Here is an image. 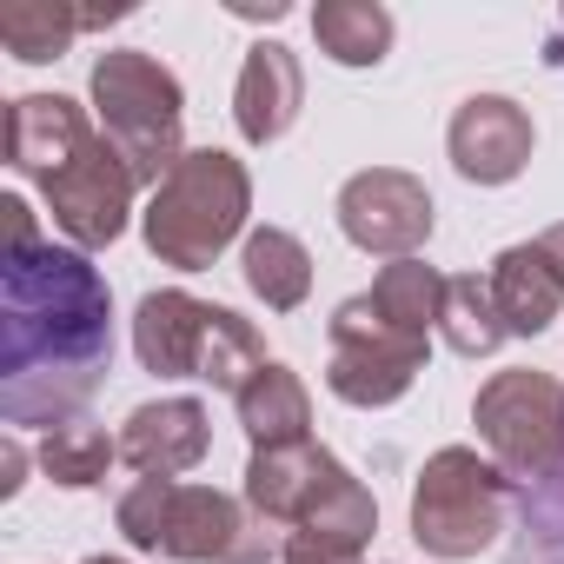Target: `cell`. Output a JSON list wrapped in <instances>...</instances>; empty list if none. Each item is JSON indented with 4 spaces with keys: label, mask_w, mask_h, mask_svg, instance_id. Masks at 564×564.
<instances>
[{
    "label": "cell",
    "mask_w": 564,
    "mask_h": 564,
    "mask_svg": "<svg viewBox=\"0 0 564 564\" xmlns=\"http://www.w3.org/2000/svg\"><path fill=\"white\" fill-rule=\"evenodd\" d=\"M113 372V293L80 246L28 239L0 252V419L14 432L87 419Z\"/></svg>",
    "instance_id": "cell-1"
},
{
    "label": "cell",
    "mask_w": 564,
    "mask_h": 564,
    "mask_svg": "<svg viewBox=\"0 0 564 564\" xmlns=\"http://www.w3.org/2000/svg\"><path fill=\"white\" fill-rule=\"evenodd\" d=\"M94 113L107 127V140L120 147V160L133 166L140 186H160L186 147H180V127H186V94L173 80V67H160L153 54L140 47H107L94 61Z\"/></svg>",
    "instance_id": "cell-4"
},
{
    "label": "cell",
    "mask_w": 564,
    "mask_h": 564,
    "mask_svg": "<svg viewBox=\"0 0 564 564\" xmlns=\"http://www.w3.org/2000/svg\"><path fill=\"white\" fill-rule=\"evenodd\" d=\"M531 147H538V127L511 94H471V100H458V113L445 127V153H452L458 180H471V186L518 180L531 166Z\"/></svg>",
    "instance_id": "cell-10"
},
{
    "label": "cell",
    "mask_w": 564,
    "mask_h": 564,
    "mask_svg": "<svg viewBox=\"0 0 564 564\" xmlns=\"http://www.w3.org/2000/svg\"><path fill=\"white\" fill-rule=\"evenodd\" d=\"M300 531H313V538H326V544H339V551H366L372 531H379V505H372V491H366L352 471H339Z\"/></svg>",
    "instance_id": "cell-24"
},
{
    "label": "cell",
    "mask_w": 564,
    "mask_h": 564,
    "mask_svg": "<svg viewBox=\"0 0 564 564\" xmlns=\"http://www.w3.org/2000/svg\"><path fill=\"white\" fill-rule=\"evenodd\" d=\"M133 8L113 0V8H67V0H8L0 8V47L28 67H47L61 61L87 28H107V21H127Z\"/></svg>",
    "instance_id": "cell-16"
},
{
    "label": "cell",
    "mask_w": 564,
    "mask_h": 564,
    "mask_svg": "<svg viewBox=\"0 0 564 564\" xmlns=\"http://www.w3.org/2000/svg\"><path fill=\"white\" fill-rule=\"evenodd\" d=\"M239 425L252 438V452H272V445H306L313 438V399L300 386V372L286 366H265L246 392H239Z\"/></svg>",
    "instance_id": "cell-18"
},
{
    "label": "cell",
    "mask_w": 564,
    "mask_h": 564,
    "mask_svg": "<svg viewBox=\"0 0 564 564\" xmlns=\"http://www.w3.org/2000/svg\"><path fill=\"white\" fill-rule=\"evenodd\" d=\"M206 445H213V425L199 399H147L120 425V458L140 478H180L206 458Z\"/></svg>",
    "instance_id": "cell-12"
},
{
    "label": "cell",
    "mask_w": 564,
    "mask_h": 564,
    "mask_svg": "<svg viewBox=\"0 0 564 564\" xmlns=\"http://www.w3.org/2000/svg\"><path fill=\"white\" fill-rule=\"evenodd\" d=\"M239 21H286V0H226Z\"/></svg>",
    "instance_id": "cell-27"
},
{
    "label": "cell",
    "mask_w": 564,
    "mask_h": 564,
    "mask_svg": "<svg viewBox=\"0 0 564 564\" xmlns=\"http://www.w3.org/2000/svg\"><path fill=\"white\" fill-rule=\"evenodd\" d=\"M425 372V333H405L392 326L372 293L346 300L333 313V366H326V386L346 399V405H392L412 392V379Z\"/></svg>",
    "instance_id": "cell-7"
},
{
    "label": "cell",
    "mask_w": 564,
    "mask_h": 564,
    "mask_svg": "<svg viewBox=\"0 0 564 564\" xmlns=\"http://www.w3.org/2000/svg\"><path fill=\"white\" fill-rule=\"evenodd\" d=\"M87 564H127V557H87Z\"/></svg>",
    "instance_id": "cell-29"
},
{
    "label": "cell",
    "mask_w": 564,
    "mask_h": 564,
    "mask_svg": "<svg viewBox=\"0 0 564 564\" xmlns=\"http://www.w3.org/2000/svg\"><path fill=\"white\" fill-rule=\"evenodd\" d=\"M339 471H346V465H339L326 445H313V438H306V445L252 452V465H246V505H252L265 524H293V531H300Z\"/></svg>",
    "instance_id": "cell-11"
},
{
    "label": "cell",
    "mask_w": 564,
    "mask_h": 564,
    "mask_svg": "<svg viewBox=\"0 0 564 564\" xmlns=\"http://www.w3.org/2000/svg\"><path fill=\"white\" fill-rule=\"evenodd\" d=\"M538 252H544V259H551V272L564 279V226H544V232H538Z\"/></svg>",
    "instance_id": "cell-28"
},
{
    "label": "cell",
    "mask_w": 564,
    "mask_h": 564,
    "mask_svg": "<svg viewBox=\"0 0 564 564\" xmlns=\"http://www.w3.org/2000/svg\"><path fill=\"white\" fill-rule=\"evenodd\" d=\"M206 333H213V306L166 286V293H147L133 306V352L147 372L160 379H199V359H206Z\"/></svg>",
    "instance_id": "cell-15"
},
{
    "label": "cell",
    "mask_w": 564,
    "mask_h": 564,
    "mask_svg": "<svg viewBox=\"0 0 564 564\" xmlns=\"http://www.w3.org/2000/svg\"><path fill=\"white\" fill-rule=\"evenodd\" d=\"M120 531L133 551H160L180 564H265L286 551L279 524H265L246 498L180 478H140L120 491Z\"/></svg>",
    "instance_id": "cell-2"
},
{
    "label": "cell",
    "mask_w": 564,
    "mask_h": 564,
    "mask_svg": "<svg viewBox=\"0 0 564 564\" xmlns=\"http://www.w3.org/2000/svg\"><path fill=\"white\" fill-rule=\"evenodd\" d=\"M438 333H445V346L458 352V359H485V352H498L511 333H505V319H498V300H491V279H478V272H458V279H445V313H438Z\"/></svg>",
    "instance_id": "cell-21"
},
{
    "label": "cell",
    "mask_w": 564,
    "mask_h": 564,
    "mask_svg": "<svg viewBox=\"0 0 564 564\" xmlns=\"http://www.w3.org/2000/svg\"><path fill=\"white\" fill-rule=\"evenodd\" d=\"M372 306L405 326V333H432L438 313H445V272L425 265V259H392L379 279H372Z\"/></svg>",
    "instance_id": "cell-22"
},
{
    "label": "cell",
    "mask_w": 564,
    "mask_h": 564,
    "mask_svg": "<svg viewBox=\"0 0 564 564\" xmlns=\"http://www.w3.org/2000/svg\"><path fill=\"white\" fill-rule=\"evenodd\" d=\"M279 564H359V551H339V544H326L313 531H293L286 551H279Z\"/></svg>",
    "instance_id": "cell-25"
},
{
    "label": "cell",
    "mask_w": 564,
    "mask_h": 564,
    "mask_svg": "<svg viewBox=\"0 0 564 564\" xmlns=\"http://www.w3.org/2000/svg\"><path fill=\"white\" fill-rule=\"evenodd\" d=\"M246 213H252L246 166L219 147H193L147 199V246L160 265L206 272L246 232Z\"/></svg>",
    "instance_id": "cell-3"
},
{
    "label": "cell",
    "mask_w": 564,
    "mask_h": 564,
    "mask_svg": "<svg viewBox=\"0 0 564 564\" xmlns=\"http://www.w3.org/2000/svg\"><path fill=\"white\" fill-rule=\"evenodd\" d=\"M87 140H94V127H87V107L80 100H67V94H21L8 107V140H0V147H8V166L14 173H28L41 186L67 160H80Z\"/></svg>",
    "instance_id": "cell-13"
},
{
    "label": "cell",
    "mask_w": 564,
    "mask_h": 564,
    "mask_svg": "<svg viewBox=\"0 0 564 564\" xmlns=\"http://www.w3.org/2000/svg\"><path fill=\"white\" fill-rule=\"evenodd\" d=\"M505 491H511V478L491 458H478L471 445H445L425 458V471L412 485V538L432 557L465 564L505 531Z\"/></svg>",
    "instance_id": "cell-5"
},
{
    "label": "cell",
    "mask_w": 564,
    "mask_h": 564,
    "mask_svg": "<svg viewBox=\"0 0 564 564\" xmlns=\"http://www.w3.org/2000/svg\"><path fill=\"white\" fill-rule=\"evenodd\" d=\"M41 193H47L54 226H61L80 252H94V246H113V239L127 232V213H133L140 180H133V166L120 160V147H113L107 133H94V140L80 147V160H67L54 180H41Z\"/></svg>",
    "instance_id": "cell-8"
},
{
    "label": "cell",
    "mask_w": 564,
    "mask_h": 564,
    "mask_svg": "<svg viewBox=\"0 0 564 564\" xmlns=\"http://www.w3.org/2000/svg\"><path fill=\"white\" fill-rule=\"evenodd\" d=\"M239 272H246V286H252L272 313H293V306H306V293H313V252H306L286 226L246 232Z\"/></svg>",
    "instance_id": "cell-19"
},
{
    "label": "cell",
    "mask_w": 564,
    "mask_h": 564,
    "mask_svg": "<svg viewBox=\"0 0 564 564\" xmlns=\"http://www.w3.org/2000/svg\"><path fill=\"white\" fill-rule=\"evenodd\" d=\"M306 107V74H300V54L279 47V41H259L246 47V67H239V87H232V120L252 147H272Z\"/></svg>",
    "instance_id": "cell-14"
},
{
    "label": "cell",
    "mask_w": 564,
    "mask_h": 564,
    "mask_svg": "<svg viewBox=\"0 0 564 564\" xmlns=\"http://www.w3.org/2000/svg\"><path fill=\"white\" fill-rule=\"evenodd\" d=\"M21 471H28V445L8 432V445H0V498H14V491H21Z\"/></svg>",
    "instance_id": "cell-26"
},
{
    "label": "cell",
    "mask_w": 564,
    "mask_h": 564,
    "mask_svg": "<svg viewBox=\"0 0 564 564\" xmlns=\"http://www.w3.org/2000/svg\"><path fill=\"white\" fill-rule=\"evenodd\" d=\"M113 458H120V438H107L94 419H67V425H54V432L41 438V471H47L54 485H67V491L100 485Z\"/></svg>",
    "instance_id": "cell-23"
},
{
    "label": "cell",
    "mask_w": 564,
    "mask_h": 564,
    "mask_svg": "<svg viewBox=\"0 0 564 564\" xmlns=\"http://www.w3.org/2000/svg\"><path fill=\"white\" fill-rule=\"evenodd\" d=\"M339 232L359 246V252H379V259H412L425 239H432V193L419 173H399V166H366L339 186Z\"/></svg>",
    "instance_id": "cell-9"
},
{
    "label": "cell",
    "mask_w": 564,
    "mask_h": 564,
    "mask_svg": "<svg viewBox=\"0 0 564 564\" xmlns=\"http://www.w3.org/2000/svg\"><path fill=\"white\" fill-rule=\"evenodd\" d=\"M485 279H491V300H498L505 333H518V339L544 333L557 319V306H564V279L551 272V259L538 252V239L531 246H505Z\"/></svg>",
    "instance_id": "cell-17"
},
{
    "label": "cell",
    "mask_w": 564,
    "mask_h": 564,
    "mask_svg": "<svg viewBox=\"0 0 564 564\" xmlns=\"http://www.w3.org/2000/svg\"><path fill=\"white\" fill-rule=\"evenodd\" d=\"M478 438L491 445V465L518 485H538L564 465V386L551 372H498L478 386L471 405Z\"/></svg>",
    "instance_id": "cell-6"
},
{
    "label": "cell",
    "mask_w": 564,
    "mask_h": 564,
    "mask_svg": "<svg viewBox=\"0 0 564 564\" xmlns=\"http://www.w3.org/2000/svg\"><path fill=\"white\" fill-rule=\"evenodd\" d=\"M313 34H319V54H333L339 67H379L392 54V14L379 0H319L313 8Z\"/></svg>",
    "instance_id": "cell-20"
}]
</instances>
